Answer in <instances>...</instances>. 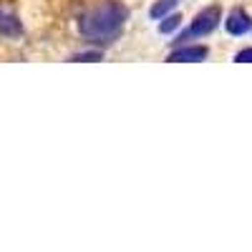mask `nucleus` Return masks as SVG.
Wrapping results in <instances>:
<instances>
[{
	"label": "nucleus",
	"instance_id": "f03ea898",
	"mask_svg": "<svg viewBox=\"0 0 252 252\" xmlns=\"http://www.w3.org/2000/svg\"><path fill=\"white\" fill-rule=\"evenodd\" d=\"M220 23H222V8H220V5H207V8H202V10L194 15L192 23H189V26L174 38V43H177V46H184V43H189V40L212 35V33L220 28Z\"/></svg>",
	"mask_w": 252,
	"mask_h": 252
},
{
	"label": "nucleus",
	"instance_id": "0eeeda50",
	"mask_svg": "<svg viewBox=\"0 0 252 252\" xmlns=\"http://www.w3.org/2000/svg\"><path fill=\"white\" fill-rule=\"evenodd\" d=\"M182 26V15L179 13H169V15H164L161 18V23H159V33L161 35H174Z\"/></svg>",
	"mask_w": 252,
	"mask_h": 252
},
{
	"label": "nucleus",
	"instance_id": "20e7f679",
	"mask_svg": "<svg viewBox=\"0 0 252 252\" xmlns=\"http://www.w3.org/2000/svg\"><path fill=\"white\" fill-rule=\"evenodd\" d=\"M209 56V48L207 46H182V48H174L169 56H166V61L169 63H199Z\"/></svg>",
	"mask_w": 252,
	"mask_h": 252
},
{
	"label": "nucleus",
	"instance_id": "39448f33",
	"mask_svg": "<svg viewBox=\"0 0 252 252\" xmlns=\"http://www.w3.org/2000/svg\"><path fill=\"white\" fill-rule=\"evenodd\" d=\"M0 35H5V38H20L23 35V23L3 8H0Z\"/></svg>",
	"mask_w": 252,
	"mask_h": 252
},
{
	"label": "nucleus",
	"instance_id": "423d86ee",
	"mask_svg": "<svg viewBox=\"0 0 252 252\" xmlns=\"http://www.w3.org/2000/svg\"><path fill=\"white\" fill-rule=\"evenodd\" d=\"M182 3H184V0H157V3L149 8V18H152V20H161L164 15L174 13Z\"/></svg>",
	"mask_w": 252,
	"mask_h": 252
},
{
	"label": "nucleus",
	"instance_id": "f257e3e1",
	"mask_svg": "<svg viewBox=\"0 0 252 252\" xmlns=\"http://www.w3.org/2000/svg\"><path fill=\"white\" fill-rule=\"evenodd\" d=\"M126 20H129V10L119 0H101L98 5L83 10L76 20V28L83 40H89L91 46L106 48L114 46L121 38Z\"/></svg>",
	"mask_w": 252,
	"mask_h": 252
},
{
	"label": "nucleus",
	"instance_id": "7ed1b4c3",
	"mask_svg": "<svg viewBox=\"0 0 252 252\" xmlns=\"http://www.w3.org/2000/svg\"><path fill=\"white\" fill-rule=\"evenodd\" d=\"M224 31H227L229 35H235V38L250 33V31H252V18H250V13H247L245 8H232V10H229V15L224 18Z\"/></svg>",
	"mask_w": 252,
	"mask_h": 252
},
{
	"label": "nucleus",
	"instance_id": "1a4fd4ad",
	"mask_svg": "<svg viewBox=\"0 0 252 252\" xmlns=\"http://www.w3.org/2000/svg\"><path fill=\"white\" fill-rule=\"evenodd\" d=\"M235 63H252V46L242 48L240 53H235Z\"/></svg>",
	"mask_w": 252,
	"mask_h": 252
},
{
	"label": "nucleus",
	"instance_id": "6e6552de",
	"mask_svg": "<svg viewBox=\"0 0 252 252\" xmlns=\"http://www.w3.org/2000/svg\"><path fill=\"white\" fill-rule=\"evenodd\" d=\"M101 58H103V53H101V51H94V48L71 56V61H76V63H89V61H101Z\"/></svg>",
	"mask_w": 252,
	"mask_h": 252
}]
</instances>
